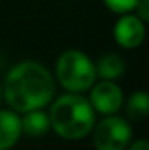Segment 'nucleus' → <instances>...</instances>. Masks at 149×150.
<instances>
[{"mask_svg": "<svg viewBox=\"0 0 149 150\" xmlns=\"http://www.w3.org/2000/svg\"><path fill=\"white\" fill-rule=\"evenodd\" d=\"M21 133V117L9 110H0V150L14 147Z\"/></svg>", "mask_w": 149, "mask_h": 150, "instance_id": "nucleus-7", "label": "nucleus"}, {"mask_svg": "<svg viewBox=\"0 0 149 150\" xmlns=\"http://www.w3.org/2000/svg\"><path fill=\"white\" fill-rule=\"evenodd\" d=\"M104 2H105V5L111 9L112 12H119L121 14V12L132 11L139 0H104Z\"/></svg>", "mask_w": 149, "mask_h": 150, "instance_id": "nucleus-11", "label": "nucleus"}, {"mask_svg": "<svg viewBox=\"0 0 149 150\" xmlns=\"http://www.w3.org/2000/svg\"><path fill=\"white\" fill-rule=\"evenodd\" d=\"M90 103L93 107V110L100 113H114L117 112L123 105V93L117 87V84H114L112 80H102L100 84H97L91 91L90 96Z\"/></svg>", "mask_w": 149, "mask_h": 150, "instance_id": "nucleus-5", "label": "nucleus"}, {"mask_svg": "<svg viewBox=\"0 0 149 150\" xmlns=\"http://www.w3.org/2000/svg\"><path fill=\"white\" fill-rule=\"evenodd\" d=\"M128 145H130V143H128ZM128 150H149L148 140H137V142H133Z\"/></svg>", "mask_w": 149, "mask_h": 150, "instance_id": "nucleus-13", "label": "nucleus"}, {"mask_svg": "<svg viewBox=\"0 0 149 150\" xmlns=\"http://www.w3.org/2000/svg\"><path fill=\"white\" fill-rule=\"evenodd\" d=\"M4 94L18 112L44 108L54 94V80L46 67L37 61H23L5 77Z\"/></svg>", "mask_w": 149, "mask_h": 150, "instance_id": "nucleus-1", "label": "nucleus"}, {"mask_svg": "<svg viewBox=\"0 0 149 150\" xmlns=\"http://www.w3.org/2000/svg\"><path fill=\"white\" fill-rule=\"evenodd\" d=\"M132 140V127L121 117H105L93 131L97 150H125Z\"/></svg>", "mask_w": 149, "mask_h": 150, "instance_id": "nucleus-4", "label": "nucleus"}, {"mask_svg": "<svg viewBox=\"0 0 149 150\" xmlns=\"http://www.w3.org/2000/svg\"><path fill=\"white\" fill-rule=\"evenodd\" d=\"M23 119H21V131L27 133L28 136H42L47 133L49 129V115L42 112V108H35V110H28L23 112Z\"/></svg>", "mask_w": 149, "mask_h": 150, "instance_id": "nucleus-8", "label": "nucleus"}, {"mask_svg": "<svg viewBox=\"0 0 149 150\" xmlns=\"http://www.w3.org/2000/svg\"><path fill=\"white\" fill-rule=\"evenodd\" d=\"M95 124V110L91 103L79 94L60 96L49 112V126L67 140L84 138Z\"/></svg>", "mask_w": 149, "mask_h": 150, "instance_id": "nucleus-2", "label": "nucleus"}, {"mask_svg": "<svg viewBox=\"0 0 149 150\" xmlns=\"http://www.w3.org/2000/svg\"><path fill=\"white\" fill-rule=\"evenodd\" d=\"M95 72L97 77H102L104 80H116L125 72V63L117 54L109 52L98 58V63L95 65Z\"/></svg>", "mask_w": 149, "mask_h": 150, "instance_id": "nucleus-9", "label": "nucleus"}, {"mask_svg": "<svg viewBox=\"0 0 149 150\" xmlns=\"http://www.w3.org/2000/svg\"><path fill=\"white\" fill-rule=\"evenodd\" d=\"M149 112V98L146 93L139 91L135 94L130 96L128 103H126V113L130 119L133 120H144L148 117Z\"/></svg>", "mask_w": 149, "mask_h": 150, "instance_id": "nucleus-10", "label": "nucleus"}, {"mask_svg": "<svg viewBox=\"0 0 149 150\" xmlns=\"http://www.w3.org/2000/svg\"><path fill=\"white\" fill-rule=\"evenodd\" d=\"M56 75L60 84L72 91V93H82L90 89L97 79L95 65L93 61L81 51H65L56 63Z\"/></svg>", "mask_w": 149, "mask_h": 150, "instance_id": "nucleus-3", "label": "nucleus"}, {"mask_svg": "<svg viewBox=\"0 0 149 150\" xmlns=\"http://www.w3.org/2000/svg\"><path fill=\"white\" fill-rule=\"evenodd\" d=\"M133 9H135V16H137L140 21L146 23L149 19V0H139Z\"/></svg>", "mask_w": 149, "mask_h": 150, "instance_id": "nucleus-12", "label": "nucleus"}, {"mask_svg": "<svg viewBox=\"0 0 149 150\" xmlns=\"http://www.w3.org/2000/svg\"><path fill=\"white\" fill-rule=\"evenodd\" d=\"M146 35L144 21H140L137 16H123L116 26H114V38L121 47L133 49L142 44Z\"/></svg>", "mask_w": 149, "mask_h": 150, "instance_id": "nucleus-6", "label": "nucleus"}]
</instances>
